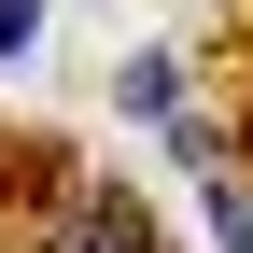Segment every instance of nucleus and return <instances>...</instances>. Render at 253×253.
<instances>
[{
    "mask_svg": "<svg viewBox=\"0 0 253 253\" xmlns=\"http://www.w3.org/2000/svg\"><path fill=\"white\" fill-rule=\"evenodd\" d=\"M28 253H155V225L113 197V183H84V197H56V225L28 239Z\"/></svg>",
    "mask_w": 253,
    "mask_h": 253,
    "instance_id": "1",
    "label": "nucleus"
},
{
    "mask_svg": "<svg viewBox=\"0 0 253 253\" xmlns=\"http://www.w3.org/2000/svg\"><path fill=\"white\" fill-rule=\"evenodd\" d=\"M113 99H126V113H169L183 84H169V56H126V71H113Z\"/></svg>",
    "mask_w": 253,
    "mask_h": 253,
    "instance_id": "2",
    "label": "nucleus"
},
{
    "mask_svg": "<svg viewBox=\"0 0 253 253\" xmlns=\"http://www.w3.org/2000/svg\"><path fill=\"white\" fill-rule=\"evenodd\" d=\"M211 239H225V253H253V197H239V183H211Z\"/></svg>",
    "mask_w": 253,
    "mask_h": 253,
    "instance_id": "3",
    "label": "nucleus"
},
{
    "mask_svg": "<svg viewBox=\"0 0 253 253\" xmlns=\"http://www.w3.org/2000/svg\"><path fill=\"white\" fill-rule=\"evenodd\" d=\"M28 28H42V0H0V56H14V42H28Z\"/></svg>",
    "mask_w": 253,
    "mask_h": 253,
    "instance_id": "4",
    "label": "nucleus"
}]
</instances>
